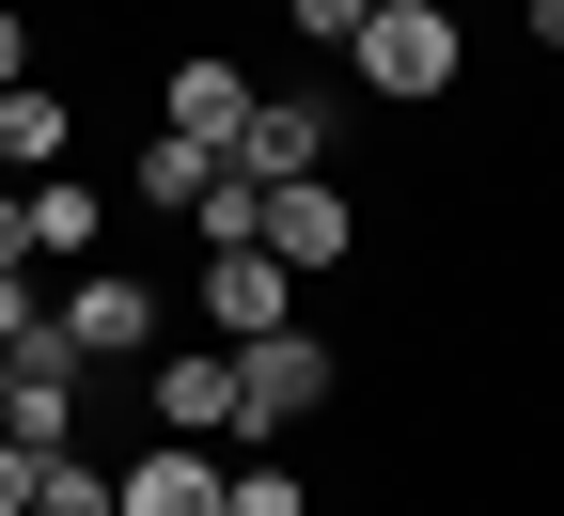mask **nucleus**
I'll list each match as a JSON object with an SVG mask.
<instances>
[{
  "instance_id": "1",
  "label": "nucleus",
  "mask_w": 564,
  "mask_h": 516,
  "mask_svg": "<svg viewBox=\"0 0 564 516\" xmlns=\"http://www.w3.org/2000/svg\"><path fill=\"white\" fill-rule=\"evenodd\" d=\"M345 79L377 110H440L455 95V0H377L361 32H345Z\"/></svg>"
},
{
  "instance_id": "2",
  "label": "nucleus",
  "mask_w": 564,
  "mask_h": 516,
  "mask_svg": "<svg viewBox=\"0 0 564 516\" xmlns=\"http://www.w3.org/2000/svg\"><path fill=\"white\" fill-rule=\"evenodd\" d=\"M236 360V438H251V454H267V438H299L329 392H345V360L314 344V329H267V344H220Z\"/></svg>"
},
{
  "instance_id": "3",
  "label": "nucleus",
  "mask_w": 564,
  "mask_h": 516,
  "mask_svg": "<svg viewBox=\"0 0 564 516\" xmlns=\"http://www.w3.org/2000/svg\"><path fill=\"white\" fill-rule=\"evenodd\" d=\"M63 344H79L95 360V376H126V360H158V329H173V298H158V266H79V282H63Z\"/></svg>"
},
{
  "instance_id": "4",
  "label": "nucleus",
  "mask_w": 564,
  "mask_h": 516,
  "mask_svg": "<svg viewBox=\"0 0 564 516\" xmlns=\"http://www.w3.org/2000/svg\"><path fill=\"white\" fill-rule=\"evenodd\" d=\"M141 376V422L158 438H236V360L220 344H158V360H126Z\"/></svg>"
},
{
  "instance_id": "5",
  "label": "nucleus",
  "mask_w": 564,
  "mask_h": 516,
  "mask_svg": "<svg viewBox=\"0 0 564 516\" xmlns=\"http://www.w3.org/2000/svg\"><path fill=\"white\" fill-rule=\"evenodd\" d=\"M267 329H299V266H282L267 235L204 251V344H267Z\"/></svg>"
},
{
  "instance_id": "6",
  "label": "nucleus",
  "mask_w": 564,
  "mask_h": 516,
  "mask_svg": "<svg viewBox=\"0 0 564 516\" xmlns=\"http://www.w3.org/2000/svg\"><path fill=\"white\" fill-rule=\"evenodd\" d=\"M267 251L299 282H345V251H361V204H345V173H282L267 188Z\"/></svg>"
},
{
  "instance_id": "7",
  "label": "nucleus",
  "mask_w": 564,
  "mask_h": 516,
  "mask_svg": "<svg viewBox=\"0 0 564 516\" xmlns=\"http://www.w3.org/2000/svg\"><path fill=\"white\" fill-rule=\"evenodd\" d=\"M110 516H220V438H141L110 470Z\"/></svg>"
},
{
  "instance_id": "8",
  "label": "nucleus",
  "mask_w": 564,
  "mask_h": 516,
  "mask_svg": "<svg viewBox=\"0 0 564 516\" xmlns=\"http://www.w3.org/2000/svg\"><path fill=\"white\" fill-rule=\"evenodd\" d=\"M220 173H251V188L329 173V95H251V125H236V157H220Z\"/></svg>"
},
{
  "instance_id": "9",
  "label": "nucleus",
  "mask_w": 564,
  "mask_h": 516,
  "mask_svg": "<svg viewBox=\"0 0 564 516\" xmlns=\"http://www.w3.org/2000/svg\"><path fill=\"white\" fill-rule=\"evenodd\" d=\"M158 125H188V141H204V157H236V125H251V79H236V63H220V47H188V63H173V79H158Z\"/></svg>"
},
{
  "instance_id": "10",
  "label": "nucleus",
  "mask_w": 564,
  "mask_h": 516,
  "mask_svg": "<svg viewBox=\"0 0 564 516\" xmlns=\"http://www.w3.org/2000/svg\"><path fill=\"white\" fill-rule=\"evenodd\" d=\"M63 157H79V110H63L47 79H0V188H17V173H63Z\"/></svg>"
},
{
  "instance_id": "11",
  "label": "nucleus",
  "mask_w": 564,
  "mask_h": 516,
  "mask_svg": "<svg viewBox=\"0 0 564 516\" xmlns=\"http://www.w3.org/2000/svg\"><path fill=\"white\" fill-rule=\"evenodd\" d=\"M17 204H32V266H95V173L63 157V173H17Z\"/></svg>"
},
{
  "instance_id": "12",
  "label": "nucleus",
  "mask_w": 564,
  "mask_h": 516,
  "mask_svg": "<svg viewBox=\"0 0 564 516\" xmlns=\"http://www.w3.org/2000/svg\"><path fill=\"white\" fill-rule=\"evenodd\" d=\"M204 173H220V157H204L188 125H158V141L126 157V204H141V219H188V204H204Z\"/></svg>"
},
{
  "instance_id": "13",
  "label": "nucleus",
  "mask_w": 564,
  "mask_h": 516,
  "mask_svg": "<svg viewBox=\"0 0 564 516\" xmlns=\"http://www.w3.org/2000/svg\"><path fill=\"white\" fill-rule=\"evenodd\" d=\"M267 235V188L251 173H204V204H188V251H251Z\"/></svg>"
},
{
  "instance_id": "14",
  "label": "nucleus",
  "mask_w": 564,
  "mask_h": 516,
  "mask_svg": "<svg viewBox=\"0 0 564 516\" xmlns=\"http://www.w3.org/2000/svg\"><path fill=\"white\" fill-rule=\"evenodd\" d=\"M32 516H110V454H79V438L32 454Z\"/></svg>"
},
{
  "instance_id": "15",
  "label": "nucleus",
  "mask_w": 564,
  "mask_h": 516,
  "mask_svg": "<svg viewBox=\"0 0 564 516\" xmlns=\"http://www.w3.org/2000/svg\"><path fill=\"white\" fill-rule=\"evenodd\" d=\"M220 516H314V485L282 454H251V470H220Z\"/></svg>"
},
{
  "instance_id": "16",
  "label": "nucleus",
  "mask_w": 564,
  "mask_h": 516,
  "mask_svg": "<svg viewBox=\"0 0 564 516\" xmlns=\"http://www.w3.org/2000/svg\"><path fill=\"white\" fill-rule=\"evenodd\" d=\"M361 17H377V0H282V32H299V47H345Z\"/></svg>"
},
{
  "instance_id": "17",
  "label": "nucleus",
  "mask_w": 564,
  "mask_h": 516,
  "mask_svg": "<svg viewBox=\"0 0 564 516\" xmlns=\"http://www.w3.org/2000/svg\"><path fill=\"white\" fill-rule=\"evenodd\" d=\"M17 329H47V282H32V266H0V344H17Z\"/></svg>"
},
{
  "instance_id": "18",
  "label": "nucleus",
  "mask_w": 564,
  "mask_h": 516,
  "mask_svg": "<svg viewBox=\"0 0 564 516\" xmlns=\"http://www.w3.org/2000/svg\"><path fill=\"white\" fill-rule=\"evenodd\" d=\"M0 516H32V438H0Z\"/></svg>"
},
{
  "instance_id": "19",
  "label": "nucleus",
  "mask_w": 564,
  "mask_h": 516,
  "mask_svg": "<svg viewBox=\"0 0 564 516\" xmlns=\"http://www.w3.org/2000/svg\"><path fill=\"white\" fill-rule=\"evenodd\" d=\"M0 79H32V17H17V0H0Z\"/></svg>"
},
{
  "instance_id": "20",
  "label": "nucleus",
  "mask_w": 564,
  "mask_h": 516,
  "mask_svg": "<svg viewBox=\"0 0 564 516\" xmlns=\"http://www.w3.org/2000/svg\"><path fill=\"white\" fill-rule=\"evenodd\" d=\"M0 266H32V204L17 188H0Z\"/></svg>"
}]
</instances>
